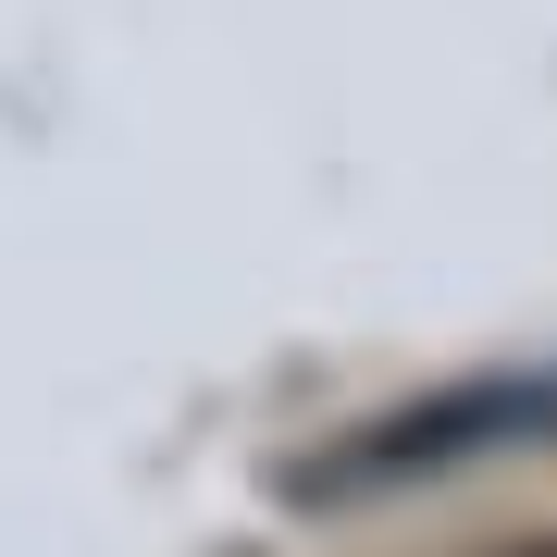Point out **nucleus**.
Segmentation results:
<instances>
[{"mask_svg": "<svg viewBox=\"0 0 557 557\" xmlns=\"http://www.w3.org/2000/svg\"><path fill=\"white\" fill-rule=\"evenodd\" d=\"M545 557H557V545H545Z\"/></svg>", "mask_w": 557, "mask_h": 557, "instance_id": "obj_1", "label": "nucleus"}]
</instances>
